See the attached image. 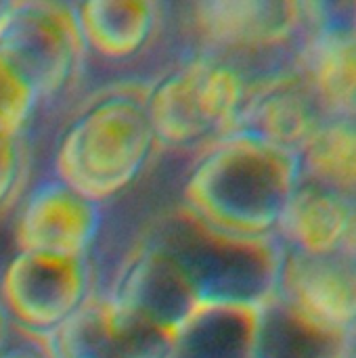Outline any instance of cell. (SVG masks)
<instances>
[{
	"instance_id": "52a82bcc",
	"label": "cell",
	"mask_w": 356,
	"mask_h": 358,
	"mask_svg": "<svg viewBox=\"0 0 356 358\" xmlns=\"http://www.w3.org/2000/svg\"><path fill=\"white\" fill-rule=\"evenodd\" d=\"M327 4L273 0H214L193 4L206 52H269L302 38L325 17Z\"/></svg>"
},
{
	"instance_id": "8992f818",
	"label": "cell",
	"mask_w": 356,
	"mask_h": 358,
	"mask_svg": "<svg viewBox=\"0 0 356 358\" xmlns=\"http://www.w3.org/2000/svg\"><path fill=\"white\" fill-rule=\"evenodd\" d=\"M90 258L15 252L0 271V306L13 327L48 338L94 294Z\"/></svg>"
},
{
	"instance_id": "7402d4cb",
	"label": "cell",
	"mask_w": 356,
	"mask_h": 358,
	"mask_svg": "<svg viewBox=\"0 0 356 358\" xmlns=\"http://www.w3.org/2000/svg\"><path fill=\"white\" fill-rule=\"evenodd\" d=\"M13 334H15V327H13L10 319L6 317L4 308L0 306V352H2L4 348H6V344L10 342Z\"/></svg>"
},
{
	"instance_id": "e0dca14e",
	"label": "cell",
	"mask_w": 356,
	"mask_h": 358,
	"mask_svg": "<svg viewBox=\"0 0 356 358\" xmlns=\"http://www.w3.org/2000/svg\"><path fill=\"white\" fill-rule=\"evenodd\" d=\"M353 336L327 329L271 296L258 308L250 358H353Z\"/></svg>"
},
{
	"instance_id": "7a4b0ae2",
	"label": "cell",
	"mask_w": 356,
	"mask_h": 358,
	"mask_svg": "<svg viewBox=\"0 0 356 358\" xmlns=\"http://www.w3.org/2000/svg\"><path fill=\"white\" fill-rule=\"evenodd\" d=\"M147 90L126 84L88 103L61 132L50 174L101 206L130 189L157 149Z\"/></svg>"
},
{
	"instance_id": "8fae6325",
	"label": "cell",
	"mask_w": 356,
	"mask_h": 358,
	"mask_svg": "<svg viewBox=\"0 0 356 358\" xmlns=\"http://www.w3.org/2000/svg\"><path fill=\"white\" fill-rule=\"evenodd\" d=\"M52 358H164L170 338L126 317L105 292L46 338Z\"/></svg>"
},
{
	"instance_id": "30bf717a",
	"label": "cell",
	"mask_w": 356,
	"mask_h": 358,
	"mask_svg": "<svg viewBox=\"0 0 356 358\" xmlns=\"http://www.w3.org/2000/svg\"><path fill=\"white\" fill-rule=\"evenodd\" d=\"M273 296L327 329L355 336V254L308 256L281 248Z\"/></svg>"
},
{
	"instance_id": "9c48e42d",
	"label": "cell",
	"mask_w": 356,
	"mask_h": 358,
	"mask_svg": "<svg viewBox=\"0 0 356 358\" xmlns=\"http://www.w3.org/2000/svg\"><path fill=\"white\" fill-rule=\"evenodd\" d=\"M105 294L126 317L168 338L201 306L183 266L147 237Z\"/></svg>"
},
{
	"instance_id": "2e32d148",
	"label": "cell",
	"mask_w": 356,
	"mask_h": 358,
	"mask_svg": "<svg viewBox=\"0 0 356 358\" xmlns=\"http://www.w3.org/2000/svg\"><path fill=\"white\" fill-rule=\"evenodd\" d=\"M260 306L201 304L170 338L164 358H250Z\"/></svg>"
},
{
	"instance_id": "6da1fadb",
	"label": "cell",
	"mask_w": 356,
	"mask_h": 358,
	"mask_svg": "<svg viewBox=\"0 0 356 358\" xmlns=\"http://www.w3.org/2000/svg\"><path fill=\"white\" fill-rule=\"evenodd\" d=\"M298 180V153L235 130L204 147L183 182L180 208L218 233L275 239Z\"/></svg>"
},
{
	"instance_id": "d6986e66",
	"label": "cell",
	"mask_w": 356,
	"mask_h": 358,
	"mask_svg": "<svg viewBox=\"0 0 356 358\" xmlns=\"http://www.w3.org/2000/svg\"><path fill=\"white\" fill-rule=\"evenodd\" d=\"M42 101L25 73L0 50V132L25 134Z\"/></svg>"
},
{
	"instance_id": "277c9868",
	"label": "cell",
	"mask_w": 356,
	"mask_h": 358,
	"mask_svg": "<svg viewBox=\"0 0 356 358\" xmlns=\"http://www.w3.org/2000/svg\"><path fill=\"white\" fill-rule=\"evenodd\" d=\"M250 80L212 52L183 59L149 86L145 107L157 147L185 149L235 132Z\"/></svg>"
},
{
	"instance_id": "7c38bea8",
	"label": "cell",
	"mask_w": 356,
	"mask_h": 358,
	"mask_svg": "<svg viewBox=\"0 0 356 358\" xmlns=\"http://www.w3.org/2000/svg\"><path fill=\"white\" fill-rule=\"evenodd\" d=\"M327 120L296 63L250 82L235 130L252 132L300 155L308 138Z\"/></svg>"
},
{
	"instance_id": "44dd1931",
	"label": "cell",
	"mask_w": 356,
	"mask_h": 358,
	"mask_svg": "<svg viewBox=\"0 0 356 358\" xmlns=\"http://www.w3.org/2000/svg\"><path fill=\"white\" fill-rule=\"evenodd\" d=\"M0 358H52L46 338H38L15 329L10 342L0 352Z\"/></svg>"
},
{
	"instance_id": "ffe728a7",
	"label": "cell",
	"mask_w": 356,
	"mask_h": 358,
	"mask_svg": "<svg viewBox=\"0 0 356 358\" xmlns=\"http://www.w3.org/2000/svg\"><path fill=\"white\" fill-rule=\"evenodd\" d=\"M27 172V145L25 134L0 132V214L13 203H19L25 187Z\"/></svg>"
},
{
	"instance_id": "ac0fdd59",
	"label": "cell",
	"mask_w": 356,
	"mask_h": 358,
	"mask_svg": "<svg viewBox=\"0 0 356 358\" xmlns=\"http://www.w3.org/2000/svg\"><path fill=\"white\" fill-rule=\"evenodd\" d=\"M300 176L355 197V117H327L300 151Z\"/></svg>"
},
{
	"instance_id": "ba28073f",
	"label": "cell",
	"mask_w": 356,
	"mask_h": 358,
	"mask_svg": "<svg viewBox=\"0 0 356 358\" xmlns=\"http://www.w3.org/2000/svg\"><path fill=\"white\" fill-rule=\"evenodd\" d=\"M103 208L48 174L17 203L15 248L17 252L90 258L103 229Z\"/></svg>"
},
{
	"instance_id": "5bb4252c",
	"label": "cell",
	"mask_w": 356,
	"mask_h": 358,
	"mask_svg": "<svg viewBox=\"0 0 356 358\" xmlns=\"http://www.w3.org/2000/svg\"><path fill=\"white\" fill-rule=\"evenodd\" d=\"M294 63L327 117H355L356 40L350 21L327 8L300 42Z\"/></svg>"
},
{
	"instance_id": "5b68a950",
	"label": "cell",
	"mask_w": 356,
	"mask_h": 358,
	"mask_svg": "<svg viewBox=\"0 0 356 358\" xmlns=\"http://www.w3.org/2000/svg\"><path fill=\"white\" fill-rule=\"evenodd\" d=\"M0 50L25 73L42 103L69 90L88 57L73 2L63 0H17Z\"/></svg>"
},
{
	"instance_id": "9a60e30c",
	"label": "cell",
	"mask_w": 356,
	"mask_h": 358,
	"mask_svg": "<svg viewBox=\"0 0 356 358\" xmlns=\"http://www.w3.org/2000/svg\"><path fill=\"white\" fill-rule=\"evenodd\" d=\"M73 8L88 55L111 63L138 57L164 19V4L151 0H86Z\"/></svg>"
},
{
	"instance_id": "4fadbf2b",
	"label": "cell",
	"mask_w": 356,
	"mask_h": 358,
	"mask_svg": "<svg viewBox=\"0 0 356 358\" xmlns=\"http://www.w3.org/2000/svg\"><path fill=\"white\" fill-rule=\"evenodd\" d=\"M355 197L300 176L275 239L283 250L308 256L355 254Z\"/></svg>"
},
{
	"instance_id": "603a6c76",
	"label": "cell",
	"mask_w": 356,
	"mask_h": 358,
	"mask_svg": "<svg viewBox=\"0 0 356 358\" xmlns=\"http://www.w3.org/2000/svg\"><path fill=\"white\" fill-rule=\"evenodd\" d=\"M15 6H17V0H0V36H2V31H4V27H6Z\"/></svg>"
},
{
	"instance_id": "3957f363",
	"label": "cell",
	"mask_w": 356,
	"mask_h": 358,
	"mask_svg": "<svg viewBox=\"0 0 356 358\" xmlns=\"http://www.w3.org/2000/svg\"><path fill=\"white\" fill-rule=\"evenodd\" d=\"M187 273L201 304L262 306L275 294L281 260L277 239H239L218 233L180 206L149 233Z\"/></svg>"
}]
</instances>
